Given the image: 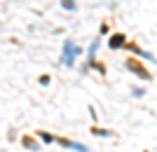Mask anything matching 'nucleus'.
<instances>
[{
  "mask_svg": "<svg viewBox=\"0 0 157 152\" xmlns=\"http://www.w3.org/2000/svg\"><path fill=\"white\" fill-rule=\"evenodd\" d=\"M63 7H66V9H71V7H75V5H73L71 0H63Z\"/></svg>",
  "mask_w": 157,
  "mask_h": 152,
  "instance_id": "f03ea898",
  "label": "nucleus"
},
{
  "mask_svg": "<svg viewBox=\"0 0 157 152\" xmlns=\"http://www.w3.org/2000/svg\"><path fill=\"white\" fill-rule=\"evenodd\" d=\"M122 45H124V38H122V35H115V40L110 42V47H122Z\"/></svg>",
  "mask_w": 157,
  "mask_h": 152,
  "instance_id": "f257e3e1",
  "label": "nucleus"
}]
</instances>
